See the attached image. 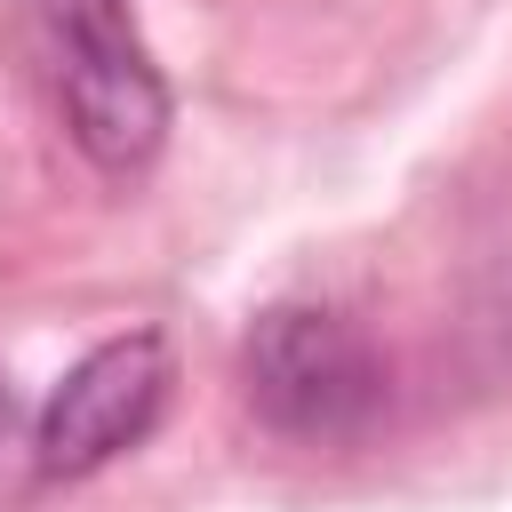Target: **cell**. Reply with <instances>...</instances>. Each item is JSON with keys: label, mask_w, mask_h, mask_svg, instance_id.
Returning a JSON list of instances; mask_svg holds the SVG:
<instances>
[{"label": "cell", "mask_w": 512, "mask_h": 512, "mask_svg": "<svg viewBox=\"0 0 512 512\" xmlns=\"http://www.w3.org/2000/svg\"><path fill=\"white\" fill-rule=\"evenodd\" d=\"M240 392L264 432L304 448H344L384 424L392 368L360 320L328 304H264L240 336Z\"/></svg>", "instance_id": "2"}, {"label": "cell", "mask_w": 512, "mask_h": 512, "mask_svg": "<svg viewBox=\"0 0 512 512\" xmlns=\"http://www.w3.org/2000/svg\"><path fill=\"white\" fill-rule=\"evenodd\" d=\"M40 56H48V96L80 160L112 184L144 176L168 144V80L136 32L128 0H32Z\"/></svg>", "instance_id": "1"}, {"label": "cell", "mask_w": 512, "mask_h": 512, "mask_svg": "<svg viewBox=\"0 0 512 512\" xmlns=\"http://www.w3.org/2000/svg\"><path fill=\"white\" fill-rule=\"evenodd\" d=\"M168 392H176V352H168L160 328H128V336L88 344L56 376V392L40 400V416H32V472L40 480H88V472H104L136 440H152Z\"/></svg>", "instance_id": "3"}, {"label": "cell", "mask_w": 512, "mask_h": 512, "mask_svg": "<svg viewBox=\"0 0 512 512\" xmlns=\"http://www.w3.org/2000/svg\"><path fill=\"white\" fill-rule=\"evenodd\" d=\"M8 424H16V400H8V384H0V448H8Z\"/></svg>", "instance_id": "4"}]
</instances>
